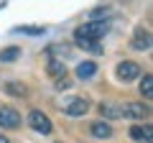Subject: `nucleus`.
Wrapping results in <instances>:
<instances>
[{
    "label": "nucleus",
    "mask_w": 153,
    "mask_h": 143,
    "mask_svg": "<svg viewBox=\"0 0 153 143\" xmlns=\"http://www.w3.org/2000/svg\"><path fill=\"white\" fill-rule=\"evenodd\" d=\"M100 115L110 118V120H115V118H123V115H120V107H117V105H112V102H102V105H100Z\"/></svg>",
    "instance_id": "13"
},
{
    "label": "nucleus",
    "mask_w": 153,
    "mask_h": 143,
    "mask_svg": "<svg viewBox=\"0 0 153 143\" xmlns=\"http://www.w3.org/2000/svg\"><path fill=\"white\" fill-rule=\"evenodd\" d=\"M0 143H10V141H8V138H5V136H0Z\"/></svg>",
    "instance_id": "21"
},
{
    "label": "nucleus",
    "mask_w": 153,
    "mask_h": 143,
    "mask_svg": "<svg viewBox=\"0 0 153 143\" xmlns=\"http://www.w3.org/2000/svg\"><path fill=\"white\" fill-rule=\"evenodd\" d=\"M69 79H66V77H59V79H56V89H69Z\"/></svg>",
    "instance_id": "20"
},
{
    "label": "nucleus",
    "mask_w": 153,
    "mask_h": 143,
    "mask_svg": "<svg viewBox=\"0 0 153 143\" xmlns=\"http://www.w3.org/2000/svg\"><path fill=\"white\" fill-rule=\"evenodd\" d=\"M120 115L123 118H133V120H143V118L151 115V107L143 102H125L120 107Z\"/></svg>",
    "instance_id": "3"
},
{
    "label": "nucleus",
    "mask_w": 153,
    "mask_h": 143,
    "mask_svg": "<svg viewBox=\"0 0 153 143\" xmlns=\"http://www.w3.org/2000/svg\"><path fill=\"white\" fill-rule=\"evenodd\" d=\"M21 56V49L18 46H5V49L0 51V61H16Z\"/></svg>",
    "instance_id": "17"
},
{
    "label": "nucleus",
    "mask_w": 153,
    "mask_h": 143,
    "mask_svg": "<svg viewBox=\"0 0 153 143\" xmlns=\"http://www.w3.org/2000/svg\"><path fill=\"white\" fill-rule=\"evenodd\" d=\"M97 74V64L94 61H79L76 64V77L79 79H92Z\"/></svg>",
    "instance_id": "10"
},
{
    "label": "nucleus",
    "mask_w": 153,
    "mask_h": 143,
    "mask_svg": "<svg viewBox=\"0 0 153 143\" xmlns=\"http://www.w3.org/2000/svg\"><path fill=\"white\" fill-rule=\"evenodd\" d=\"M107 13H110V8L102 5V8H94V10H89V18H92V21H105V18H107Z\"/></svg>",
    "instance_id": "18"
},
{
    "label": "nucleus",
    "mask_w": 153,
    "mask_h": 143,
    "mask_svg": "<svg viewBox=\"0 0 153 143\" xmlns=\"http://www.w3.org/2000/svg\"><path fill=\"white\" fill-rule=\"evenodd\" d=\"M110 33V23L107 21H89V23H82V26L74 31V36H87V39H94L100 41L102 36Z\"/></svg>",
    "instance_id": "1"
},
{
    "label": "nucleus",
    "mask_w": 153,
    "mask_h": 143,
    "mask_svg": "<svg viewBox=\"0 0 153 143\" xmlns=\"http://www.w3.org/2000/svg\"><path fill=\"white\" fill-rule=\"evenodd\" d=\"M56 51H59V54H64V56H69V44H54V46H49V49H46V54L54 56Z\"/></svg>",
    "instance_id": "19"
},
{
    "label": "nucleus",
    "mask_w": 153,
    "mask_h": 143,
    "mask_svg": "<svg viewBox=\"0 0 153 143\" xmlns=\"http://www.w3.org/2000/svg\"><path fill=\"white\" fill-rule=\"evenodd\" d=\"M74 41H76V46H82V49L92 51V54H102V44L94 41V39H87V36H74Z\"/></svg>",
    "instance_id": "11"
},
{
    "label": "nucleus",
    "mask_w": 153,
    "mask_h": 143,
    "mask_svg": "<svg viewBox=\"0 0 153 143\" xmlns=\"http://www.w3.org/2000/svg\"><path fill=\"white\" fill-rule=\"evenodd\" d=\"M28 123H31V128H33L36 133H41V136H49V133L54 130L51 120H49L41 110H31V112H28Z\"/></svg>",
    "instance_id": "2"
},
{
    "label": "nucleus",
    "mask_w": 153,
    "mask_h": 143,
    "mask_svg": "<svg viewBox=\"0 0 153 143\" xmlns=\"http://www.w3.org/2000/svg\"><path fill=\"white\" fill-rule=\"evenodd\" d=\"M5 92L13 95V97H26V95H28V87H26V84H21V82H8V84H5Z\"/></svg>",
    "instance_id": "14"
},
{
    "label": "nucleus",
    "mask_w": 153,
    "mask_h": 143,
    "mask_svg": "<svg viewBox=\"0 0 153 143\" xmlns=\"http://www.w3.org/2000/svg\"><path fill=\"white\" fill-rule=\"evenodd\" d=\"M133 49H138V51L151 49V31L148 28H138L135 31V36H133Z\"/></svg>",
    "instance_id": "7"
},
{
    "label": "nucleus",
    "mask_w": 153,
    "mask_h": 143,
    "mask_svg": "<svg viewBox=\"0 0 153 143\" xmlns=\"http://www.w3.org/2000/svg\"><path fill=\"white\" fill-rule=\"evenodd\" d=\"M13 33H26V36H41V33H46L44 26H18L13 28Z\"/></svg>",
    "instance_id": "16"
},
{
    "label": "nucleus",
    "mask_w": 153,
    "mask_h": 143,
    "mask_svg": "<svg viewBox=\"0 0 153 143\" xmlns=\"http://www.w3.org/2000/svg\"><path fill=\"white\" fill-rule=\"evenodd\" d=\"M89 133H92L94 138H100V141H102V138H112V125L105 123V120H97V123L89 125Z\"/></svg>",
    "instance_id": "8"
},
{
    "label": "nucleus",
    "mask_w": 153,
    "mask_h": 143,
    "mask_svg": "<svg viewBox=\"0 0 153 143\" xmlns=\"http://www.w3.org/2000/svg\"><path fill=\"white\" fill-rule=\"evenodd\" d=\"M140 95L146 100L153 97V74H143V82H140Z\"/></svg>",
    "instance_id": "15"
},
{
    "label": "nucleus",
    "mask_w": 153,
    "mask_h": 143,
    "mask_svg": "<svg viewBox=\"0 0 153 143\" xmlns=\"http://www.w3.org/2000/svg\"><path fill=\"white\" fill-rule=\"evenodd\" d=\"M87 110H89V102H87V100H82V97L69 100L66 107H64V112H66L69 118H82V115H87Z\"/></svg>",
    "instance_id": "6"
},
{
    "label": "nucleus",
    "mask_w": 153,
    "mask_h": 143,
    "mask_svg": "<svg viewBox=\"0 0 153 143\" xmlns=\"http://www.w3.org/2000/svg\"><path fill=\"white\" fill-rule=\"evenodd\" d=\"M18 125H21V112L16 107H10V105H0V128L13 130Z\"/></svg>",
    "instance_id": "4"
},
{
    "label": "nucleus",
    "mask_w": 153,
    "mask_h": 143,
    "mask_svg": "<svg viewBox=\"0 0 153 143\" xmlns=\"http://www.w3.org/2000/svg\"><path fill=\"white\" fill-rule=\"evenodd\" d=\"M138 74H143V69L135 61H120V64H117V79H120V82H133Z\"/></svg>",
    "instance_id": "5"
},
{
    "label": "nucleus",
    "mask_w": 153,
    "mask_h": 143,
    "mask_svg": "<svg viewBox=\"0 0 153 143\" xmlns=\"http://www.w3.org/2000/svg\"><path fill=\"white\" fill-rule=\"evenodd\" d=\"M128 136H130L133 141H143V143H151V141H153V138H151V136H153L151 125H133Z\"/></svg>",
    "instance_id": "9"
},
{
    "label": "nucleus",
    "mask_w": 153,
    "mask_h": 143,
    "mask_svg": "<svg viewBox=\"0 0 153 143\" xmlns=\"http://www.w3.org/2000/svg\"><path fill=\"white\" fill-rule=\"evenodd\" d=\"M46 72H49L54 79H59V77H64V74H66V66L61 64V59H49V64H46Z\"/></svg>",
    "instance_id": "12"
}]
</instances>
